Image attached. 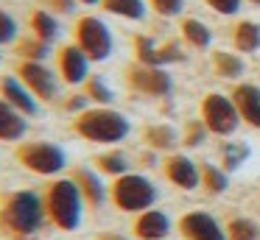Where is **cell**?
Returning <instances> with one entry per match:
<instances>
[{
	"mask_svg": "<svg viewBox=\"0 0 260 240\" xmlns=\"http://www.w3.org/2000/svg\"><path fill=\"white\" fill-rule=\"evenodd\" d=\"M14 159H17L25 170L37 173V176H56L59 170L68 167V154H64L56 143H48V140L20 143L17 148H14Z\"/></svg>",
	"mask_w": 260,
	"mask_h": 240,
	"instance_id": "cell-5",
	"label": "cell"
},
{
	"mask_svg": "<svg viewBox=\"0 0 260 240\" xmlns=\"http://www.w3.org/2000/svg\"><path fill=\"white\" fill-rule=\"evenodd\" d=\"M73 131L79 134L81 140H87V143L112 145V143L126 140V134H129V120H126L120 112L98 106V109H87V112H81V115H76Z\"/></svg>",
	"mask_w": 260,
	"mask_h": 240,
	"instance_id": "cell-3",
	"label": "cell"
},
{
	"mask_svg": "<svg viewBox=\"0 0 260 240\" xmlns=\"http://www.w3.org/2000/svg\"><path fill=\"white\" fill-rule=\"evenodd\" d=\"M135 56H137V61H140V64L162 67V64H159V48L148 37H135Z\"/></svg>",
	"mask_w": 260,
	"mask_h": 240,
	"instance_id": "cell-27",
	"label": "cell"
},
{
	"mask_svg": "<svg viewBox=\"0 0 260 240\" xmlns=\"http://www.w3.org/2000/svg\"><path fill=\"white\" fill-rule=\"evenodd\" d=\"M210 9H215L218 14H238L241 11V0H207Z\"/></svg>",
	"mask_w": 260,
	"mask_h": 240,
	"instance_id": "cell-35",
	"label": "cell"
},
{
	"mask_svg": "<svg viewBox=\"0 0 260 240\" xmlns=\"http://www.w3.org/2000/svg\"><path fill=\"white\" fill-rule=\"evenodd\" d=\"M230 240H257L260 232H257V223L249 221V218H235L230 221Z\"/></svg>",
	"mask_w": 260,
	"mask_h": 240,
	"instance_id": "cell-28",
	"label": "cell"
},
{
	"mask_svg": "<svg viewBox=\"0 0 260 240\" xmlns=\"http://www.w3.org/2000/svg\"><path fill=\"white\" fill-rule=\"evenodd\" d=\"M56 73L64 84L79 87L90 78V59L84 56V50L79 45H62L56 50Z\"/></svg>",
	"mask_w": 260,
	"mask_h": 240,
	"instance_id": "cell-10",
	"label": "cell"
},
{
	"mask_svg": "<svg viewBox=\"0 0 260 240\" xmlns=\"http://www.w3.org/2000/svg\"><path fill=\"white\" fill-rule=\"evenodd\" d=\"M202 123L207 126V131L213 134H232L241 123V115H238V106L232 98H224V95L213 92L202 100Z\"/></svg>",
	"mask_w": 260,
	"mask_h": 240,
	"instance_id": "cell-7",
	"label": "cell"
},
{
	"mask_svg": "<svg viewBox=\"0 0 260 240\" xmlns=\"http://www.w3.org/2000/svg\"><path fill=\"white\" fill-rule=\"evenodd\" d=\"M165 176L182 190H193L202 182V170L187 156H168V162H165Z\"/></svg>",
	"mask_w": 260,
	"mask_h": 240,
	"instance_id": "cell-16",
	"label": "cell"
},
{
	"mask_svg": "<svg viewBox=\"0 0 260 240\" xmlns=\"http://www.w3.org/2000/svg\"><path fill=\"white\" fill-rule=\"evenodd\" d=\"M126 84L143 95H154V98L171 95V89H174V81L162 67H148V64H140V61L126 67Z\"/></svg>",
	"mask_w": 260,
	"mask_h": 240,
	"instance_id": "cell-9",
	"label": "cell"
},
{
	"mask_svg": "<svg viewBox=\"0 0 260 240\" xmlns=\"http://www.w3.org/2000/svg\"><path fill=\"white\" fill-rule=\"evenodd\" d=\"M79 3H84V6H98L101 0H79Z\"/></svg>",
	"mask_w": 260,
	"mask_h": 240,
	"instance_id": "cell-38",
	"label": "cell"
},
{
	"mask_svg": "<svg viewBox=\"0 0 260 240\" xmlns=\"http://www.w3.org/2000/svg\"><path fill=\"white\" fill-rule=\"evenodd\" d=\"M14 53L20 56V61H45L51 56V42H42L37 37H23L14 48Z\"/></svg>",
	"mask_w": 260,
	"mask_h": 240,
	"instance_id": "cell-20",
	"label": "cell"
},
{
	"mask_svg": "<svg viewBox=\"0 0 260 240\" xmlns=\"http://www.w3.org/2000/svg\"><path fill=\"white\" fill-rule=\"evenodd\" d=\"M25 131H28L25 115L0 98V143H17L25 137Z\"/></svg>",
	"mask_w": 260,
	"mask_h": 240,
	"instance_id": "cell-17",
	"label": "cell"
},
{
	"mask_svg": "<svg viewBox=\"0 0 260 240\" xmlns=\"http://www.w3.org/2000/svg\"><path fill=\"white\" fill-rule=\"evenodd\" d=\"M31 31H34V37L42 39V42H56V37H59V20L48 9H40V11H34V14H31Z\"/></svg>",
	"mask_w": 260,
	"mask_h": 240,
	"instance_id": "cell-19",
	"label": "cell"
},
{
	"mask_svg": "<svg viewBox=\"0 0 260 240\" xmlns=\"http://www.w3.org/2000/svg\"><path fill=\"white\" fill-rule=\"evenodd\" d=\"M179 232L187 240H226L218 221L213 215H207V212H187L179 221Z\"/></svg>",
	"mask_w": 260,
	"mask_h": 240,
	"instance_id": "cell-12",
	"label": "cell"
},
{
	"mask_svg": "<svg viewBox=\"0 0 260 240\" xmlns=\"http://www.w3.org/2000/svg\"><path fill=\"white\" fill-rule=\"evenodd\" d=\"M76 45L84 50V56L90 61H107L112 56V31L109 25L101 20V17H92V14H84L76 20Z\"/></svg>",
	"mask_w": 260,
	"mask_h": 240,
	"instance_id": "cell-6",
	"label": "cell"
},
{
	"mask_svg": "<svg viewBox=\"0 0 260 240\" xmlns=\"http://www.w3.org/2000/svg\"><path fill=\"white\" fill-rule=\"evenodd\" d=\"M14 76L34 92L37 100H53L59 92V78L45 61H17Z\"/></svg>",
	"mask_w": 260,
	"mask_h": 240,
	"instance_id": "cell-8",
	"label": "cell"
},
{
	"mask_svg": "<svg viewBox=\"0 0 260 240\" xmlns=\"http://www.w3.org/2000/svg\"><path fill=\"white\" fill-rule=\"evenodd\" d=\"M204 123H190L187 126V134H185V145H199L204 140Z\"/></svg>",
	"mask_w": 260,
	"mask_h": 240,
	"instance_id": "cell-36",
	"label": "cell"
},
{
	"mask_svg": "<svg viewBox=\"0 0 260 240\" xmlns=\"http://www.w3.org/2000/svg\"><path fill=\"white\" fill-rule=\"evenodd\" d=\"M221 156H224V167H226V170H232V167H238L249 156V148H246V145H241V143H230V145H224Z\"/></svg>",
	"mask_w": 260,
	"mask_h": 240,
	"instance_id": "cell-30",
	"label": "cell"
},
{
	"mask_svg": "<svg viewBox=\"0 0 260 240\" xmlns=\"http://www.w3.org/2000/svg\"><path fill=\"white\" fill-rule=\"evenodd\" d=\"M92 165L98 167V173H107V176H123L126 170H129V159H126L123 151L112 148V151H104V154H98L95 159H92Z\"/></svg>",
	"mask_w": 260,
	"mask_h": 240,
	"instance_id": "cell-18",
	"label": "cell"
},
{
	"mask_svg": "<svg viewBox=\"0 0 260 240\" xmlns=\"http://www.w3.org/2000/svg\"><path fill=\"white\" fill-rule=\"evenodd\" d=\"M146 143L151 145V148H174L176 145V131L171 126H165V123H159V126H148L146 128Z\"/></svg>",
	"mask_w": 260,
	"mask_h": 240,
	"instance_id": "cell-24",
	"label": "cell"
},
{
	"mask_svg": "<svg viewBox=\"0 0 260 240\" xmlns=\"http://www.w3.org/2000/svg\"><path fill=\"white\" fill-rule=\"evenodd\" d=\"M14 39H17V22L9 11L0 9V45H9Z\"/></svg>",
	"mask_w": 260,
	"mask_h": 240,
	"instance_id": "cell-31",
	"label": "cell"
},
{
	"mask_svg": "<svg viewBox=\"0 0 260 240\" xmlns=\"http://www.w3.org/2000/svg\"><path fill=\"white\" fill-rule=\"evenodd\" d=\"M70 179L79 184L81 198H84V204L90 207V212H98V210H101L104 201H107V190H104L98 173L90 170V167H84V165H76L73 170H70Z\"/></svg>",
	"mask_w": 260,
	"mask_h": 240,
	"instance_id": "cell-13",
	"label": "cell"
},
{
	"mask_svg": "<svg viewBox=\"0 0 260 240\" xmlns=\"http://www.w3.org/2000/svg\"><path fill=\"white\" fill-rule=\"evenodd\" d=\"M62 109H64V112H76V115H81V112L90 109V98H87V95H70V98L62 104Z\"/></svg>",
	"mask_w": 260,
	"mask_h": 240,
	"instance_id": "cell-34",
	"label": "cell"
},
{
	"mask_svg": "<svg viewBox=\"0 0 260 240\" xmlns=\"http://www.w3.org/2000/svg\"><path fill=\"white\" fill-rule=\"evenodd\" d=\"M101 6L115 17L123 20H143L146 17V3L143 0H101Z\"/></svg>",
	"mask_w": 260,
	"mask_h": 240,
	"instance_id": "cell-21",
	"label": "cell"
},
{
	"mask_svg": "<svg viewBox=\"0 0 260 240\" xmlns=\"http://www.w3.org/2000/svg\"><path fill=\"white\" fill-rule=\"evenodd\" d=\"M132 232L140 240H162L165 234L171 232V221H168V215L159 212V210H146L135 218Z\"/></svg>",
	"mask_w": 260,
	"mask_h": 240,
	"instance_id": "cell-15",
	"label": "cell"
},
{
	"mask_svg": "<svg viewBox=\"0 0 260 240\" xmlns=\"http://www.w3.org/2000/svg\"><path fill=\"white\" fill-rule=\"evenodd\" d=\"M95 240H129V237H123V234H118V232H101Z\"/></svg>",
	"mask_w": 260,
	"mask_h": 240,
	"instance_id": "cell-37",
	"label": "cell"
},
{
	"mask_svg": "<svg viewBox=\"0 0 260 240\" xmlns=\"http://www.w3.org/2000/svg\"><path fill=\"white\" fill-rule=\"evenodd\" d=\"M232 100L238 106L241 120H246L249 126L260 128V87H254V84H238L232 89Z\"/></svg>",
	"mask_w": 260,
	"mask_h": 240,
	"instance_id": "cell-14",
	"label": "cell"
},
{
	"mask_svg": "<svg viewBox=\"0 0 260 240\" xmlns=\"http://www.w3.org/2000/svg\"><path fill=\"white\" fill-rule=\"evenodd\" d=\"M0 98L6 100V104H12L17 112H23L25 117H34L37 112H40V104H37L34 92H31L17 76H3L0 78Z\"/></svg>",
	"mask_w": 260,
	"mask_h": 240,
	"instance_id": "cell-11",
	"label": "cell"
},
{
	"mask_svg": "<svg viewBox=\"0 0 260 240\" xmlns=\"http://www.w3.org/2000/svg\"><path fill=\"white\" fill-rule=\"evenodd\" d=\"M182 37H185L193 48H207V45L213 42L210 28L204 25V22H199V20H185L182 22Z\"/></svg>",
	"mask_w": 260,
	"mask_h": 240,
	"instance_id": "cell-23",
	"label": "cell"
},
{
	"mask_svg": "<svg viewBox=\"0 0 260 240\" xmlns=\"http://www.w3.org/2000/svg\"><path fill=\"white\" fill-rule=\"evenodd\" d=\"M109 201L120 212H146L157 201V187L140 173H123L109 187Z\"/></svg>",
	"mask_w": 260,
	"mask_h": 240,
	"instance_id": "cell-4",
	"label": "cell"
},
{
	"mask_svg": "<svg viewBox=\"0 0 260 240\" xmlns=\"http://www.w3.org/2000/svg\"><path fill=\"white\" fill-rule=\"evenodd\" d=\"M42 207H45V218L51 226L62 229V232H73L81 223V212H84V198L81 190L73 179H53L42 190Z\"/></svg>",
	"mask_w": 260,
	"mask_h": 240,
	"instance_id": "cell-2",
	"label": "cell"
},
{
	"mask_svg": "<svg viewBox=\"0 0 260 240\" xmlns=\"http://www.w3.org/2000/svg\"><path fill=\"white\" fill-rule=\"evenodd\" d=\"M249 3H254V6H260V0H249Z\"/></svg>",
	"mask_w": 260,
	"mask_h": 240,
	"instance_id": "cell-39",
	"label": "cell"
},
{
	"mask_svg": "<svg viewBox=\"0 0 260 240\" xmlns=\"http://www.w3.org/2000/svg\"><path fill=\"white\" fill-rule=\"evenodd\" d=\"M185 6V0H151V9L162 17H176Z\"/></svg>",
	"mask_w": 260,
	"mask_h": 240,
	"instance_id": "cell-32",
	"label": "cell"
},
{
	"mask_svg": "<svg viewBox=\"0 0 260 240\" xmlns=\"http://www.w3.org/2000/svg\"><path fill=\"white\" fill-rule=\"evenodd\" d=\"M202 184L207 187V193H224L226 190L224 170H218V167H213V165H204L202 167Z\"/></svg>",
	"mask_w": 260,
	"mask_h": 240,
	"instance_id": "cell-29",
	"label": "cell"
},
{
	"mask_svg": "<svg viewBox=\"0 0 260 240\" xmlns=\"http://www.w3.org/2000/svg\"><path fill=\"white\" fill-rule=\"evenodd\" d=\"M42 6H45L51 14H70V11L76 9V3L79 0H40Z\"/></svg>",
	"mask_w": 260,
	"mask_h": 240,
	"instance_id": "cell-33",
	"label": "cell"
},
{
	"mask_svg": "<svg viewBox=\"0 0 260 240\" xmlns=\"http://www.w3.org/2000/svg\"><path fill=\"white\" fill-rule=\"evenodd\" d=\"M42 193L14 190L0 198V234L9 240H37L45 226Z\"/></svg>",
	"mask_w": 260,
	"mask_h": 240,
	"instance_id": "cell-1",
	"label": "cell"
},
{
	"mask_svg": "<svg viewBox=\"0 0 260 240\" xmlns=\"http://www.w3.org/2000/svg\"><path fill=\"white\" fill-rule=\"evenodd\" d=\"M235 48L243 53L260 50V25L257 22H238L235 25Z\"/></svg>",
	"mask_w": 260,
	"mask_h": 240,
	"instance_id": "cell-22",
	"label": "cell"
},
{
	"mask_svg": "<svg viewBox=\"0 0 260 240\" xmlns=\"http://www.w3.org/2000/svg\"><path fill=\"white\" fill-rule=\"evenodd\" d=\"M84 95L90 100H95V104H101V106H107V104H112V89H109V84L104 81L101 76H90L84 81Z\"/></svg>",
	"mask_w": 260,
	"mask_h": 240,
	"instance_id": "cell-25",
	"label": "cell"
},
{
	"mask_svg": "<svg viewBox=\"0 0 260 240\" xmlns=\"http://www.w3.org/2000/svg\"><path fill=\"white\" fill-rule=\"evenodd\" d=\"M213 64L218 70V76H224V78H238L243 73V61L235 53H224V50H218L213 56Z\"/></svg>",
	"mask_w": 260,
	"mask_h": 240,
	"instance_id": "cell-26",
	"label": "cell"
}]
</instances>
